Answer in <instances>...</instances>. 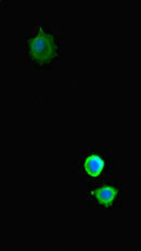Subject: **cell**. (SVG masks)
<instances>
[{
    "label": "cell",
    "instance_id": "obj_1",
    "mask_svg": "<svg viewBox=\"0 0 141 251\" xmlns=\"http://www.w3.org/2000/svg\"><path fill=\"white\" fill-rule=\"evenodd\" d=\"M27 46L28 56L40 65L49 63L55 58L58 52L55 37L45 29H39L35 36L29 38Z\"/></svg>",
    "mask_w": 141,
    "mask_h": 251
},
{
    "label": "cell",
    "instance_id": "obj_2",
    "mask_svg": "<svg viewBox=\"0 0 141 251\" xmlns=\"http://www.w3.org/2000/svg\"><path fill=\"white\" fill-rule=\"evenodd\" d=\"M92 195L98 200V202L103 205V207H108L113 202L118 196V189L112 185H107L102 188L93 190Z\"/></svg>",
    "mask_w": 141,
    "mask_h": 251
},
{
    "label": "cell",
    "instance_id": "obj_3",
    "mask_svg": "<svg viewBox=\"0 0 141 251\" xmlns=\"http://www.w3.org/2000/svg\"><path fill=\"white\" fill-rule=\"evenodd\" d=\"M104 169L103 160L97 154H92L85 159L84 170L90 176H99Z\"/></svg>",
    "mask_w": 141,
    "mask_h": 251
}]
</instances>
